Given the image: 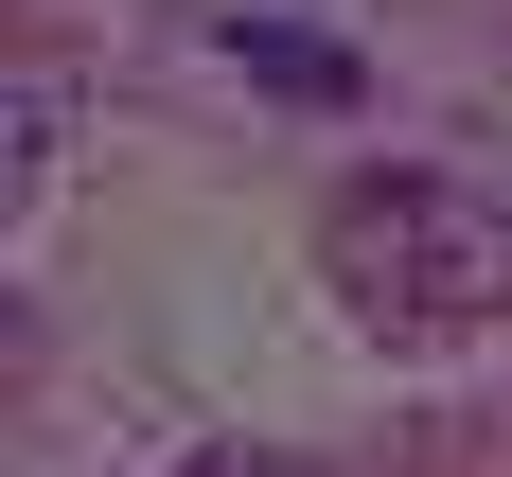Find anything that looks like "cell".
<instances>
[{
	"label": "cell",
	"mask_w": 512,
	"mask_h": 477,
	"mask_svg": "<svg viewBox=\"0 0 512 477\" xmlns=\"http://www.w3.org/2000/svg\"><path fill=\"white\" fill-rule=\"evenodd\" d=\"M212 53H230V71H248V89H283V106H354L371 71L336 36H301V18H212Z\"/></svg>",
	"instance_id": "2"
},
{
	"label": "cell",
	"mask_w": 512,
	"mask_h": 477,
	"mask_svg": "<svg viewBox=\"0 0 512 477\" xmlns=\"http://www.w3.org/2000/svg\"><path fill=\"white\" fill-rule=\"evenodd\" d=\"M318 265H336V301L371 336H477L512 301V212L460 195V177H424V159H389V177H336Z\"/></svg>",
	"instance_id": "1"
},
{
	"label": "cell",
	"mask_w": 512,
	"mask_h": 477,
	"mask_svg": "<svg viewBox=\"0 0 512 477\" xmlns=\"http://www.w3.org/2000/svg\"><path fill=\"white\" fill-rule=\"evenodd\" d=\"M177 477H318V460H301V442H195Z\"/></svg>",
	"instance_id": "3"
},
{
	"label": "cell",
	"mask_w": 512,
	"mask_h": 477,
	"mask_svg": "<svg viewBox=\"0 0 512 477\" xmlns=\"http://www.w3.org/2000/svg\"><path fill=\"white\" fill-rule=\"evenodd\" d=\"M36 124H53L36 89H0V195H18V177H36Z\"/></svg>",
	"instance_id": "4"
}]
</instances>
